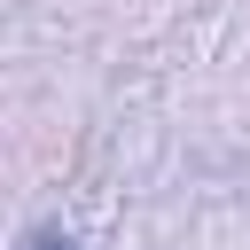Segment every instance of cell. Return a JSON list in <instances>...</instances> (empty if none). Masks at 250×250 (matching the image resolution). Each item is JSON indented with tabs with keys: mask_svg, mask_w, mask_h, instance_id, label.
<instances>
[{
	"mask_svg": "<svg viewBox=\"0 0 250 250\" xmlns=\"http://www.w3.org/2000/svg\"><path fill=\"white\" fill-rule=\"evenodd\" d=\"M23 250H78V242H70V234H31Z\"/></svg>",
	"mask_w": 250,
	"mask_h": 250,
	"instance_id": "6da1fadb",
	"label": "cell"
}]
</instances>
